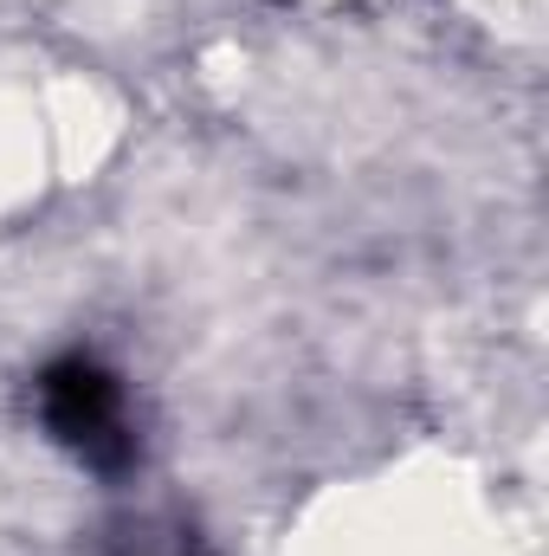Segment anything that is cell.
<instances>
[{
    "label": "cell",
    "mask_w": 549,
    "mask_h": 556,
    "mask_svg": "<svg viewBox=\"0 0 549 556\" xmlns=\"http://www.w3.org/2000/svg\"><path fill=\"white\" fill-rule=\"evenodd\" d=\"M39 415L52 440H65L85 466H124L130 459V420H124V389L98 356H59L39 376Z\"/></svg>",
    "instance_id": "1"
}]
</instances>
